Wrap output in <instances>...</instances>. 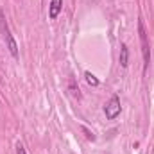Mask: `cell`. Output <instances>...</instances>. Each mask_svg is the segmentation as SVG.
<instances>
[{
    "mask_svg": "<svg viewBox=\"0 0 154 154\" xmlns=\"http://www.w3.org/2000/svg\"><path fill=\"white\" fill-rule=\"evenodd\" d=\"M122 111V106H120V97L118 95H111V99L106 102L104 106V113H106V118L108 120H115L116 116L120 115Z\"/></svg>",
    "mask_w": 154,
    "mask_h": 154,
    "instance_id": "cell-3",
    "label": "cell"
},
{
    "mask_svg": "<svg viewBox=\"0 0 154 154\" xmlns=\"http://www.w3.org/2000/svg\"><path fill=\"white\" fill-rule=\"evenodd\" d=\"M61 9H63V0H50V4H48V18L56 20L59 16Z\"/></svg>",
    "mask_w": 154,
    "mask_h": 154,
    "instance_id": "cell-4",
    "label": "cell"
},
{
    "mask_svg": "<svg viewBox=\"0 0 154 154\" xmlns=\"http://www.w3.org/2000/svg\"><path fill=\"white\" fill-rule=\"evenodd\" d=\"M118 61H120V66L122 68H127L129 66V48H127L125 43L120 45V57H118Z\"/></svg>",
    "mask_w": 154,
    "mask_h": 154,
    "instance_id": "cell-5",
    "label": "cell"
},
{
    "mask_svg": "<svg viewBox=\"0 0 154 154\" xmlns=\"http://www.w3.org/2000/svg\"><path fill=\"white\" fill-rule=\"evenodd\" d=\"M16 154H27L25 147H23L22 143H16Z\"/></svg>",
    "mask_w": 154,
    "mask_h": 154,
    "instance_id": "cell-8",
    "label": "cell"
},
{
    "mask_svg": "<svg viewBox=\"0 0 154 154\" xmlns=\"http://www.w3.org/2000/svg\"><path fill=\"white\" fill-rule=\"evenodd\" d=\"M138 34H140V43H142V56H143V70H147L151 63V48H149V39H147V31L142 20H138Z\"/></svg>",
    "mask_w": 154,
    "mask_h": 154,
    "instance_id": "cell-2",
    "label": "cell"
},
{
    "mask_svg": "<svg viewBox=\"0 0 154 154\" xmlns=\"http://www.w3.org/2000/svg\"><path fill=\"white\" fill-rule=\"evenodd\" d=\"M0 31H2V36H4V39H5V45H7L11 56L16 59V57H18V45H16V41H14L13 34H11V31H9V25H7L5 16H4L2 11H0Z\"/></svg>",
    "mask_w": 154,
    "mask_h": 154,
    "instance_id": "cell-1",
    "label": "cell"
},
{
    "mask_svg": "<svg viewBox=\"0 0 154 154\" xmlns=\"http://www.w3.org/2000/svg\"><path fill=\"white\" fill-rule=\"evenodd\" d=\"M70 88H72V93H74V95L81 97V93H79V88H75V86H74V79H70Z\"/></svg>",
    "mask_w": 154,
    "mask_h": 154,
    "instance_id": "cell-7",
    "label": "cell"
},
{
    "mask_svg": "<svg viewBox=\"0 0 154 154\" xmlns=\"http://www.w3.org/2000/svg\"><path fill=\"white\" fill-rule=\"evenodd\" d=\"M84 77H86V82H88L90 86H99V79L93 75L91 72H84Z\"/></svg>",
    "mask_w": 154,
    "mask_h": 154,
    "instance_id": "cell-6",
    "label": "cell"
}]
</instances>
